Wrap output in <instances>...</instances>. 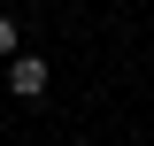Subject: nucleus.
<instances>
[{"label": "nucleus", "mask_w": 154, "mask_h": 146, "mask_svg": "<svg viewBox=\"0 0 154 146\" xmlns=\"http://www.w3.org/2000/svg\"><path fill=\"white\" fill-rule=\"evenodd\" d=\"M0 54H16V23H8V16H0Z\"/></svg>", "instance_id": "nucleus-2"}, {"label": "nucleus", "mask_w": 154, "mask_h": 146, "mask_svg": "<svg viewBox=\"0 0 154 146\" xmlns=\"http://www.w3.org/2000/svg\"><path fill=\"white\" fill-rule=\"evenodd\" d=\"M8 85H16V92H46V62H38V54H23L16 69H8Z\"/></svg>", "instance_id": "nucleus-1"}]
</instances>
